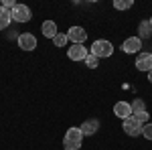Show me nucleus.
I'll list each match as a JSON object with an SVG mask.
<instances>
[{"instance_id":"obj_1","label":"nucleus","mask_w":152,"mask_h":150,"mask_svg":"<svg viewBox=\"0 0 152 150\" xmlns=\"http://www.w3.org/2000/svg\"><path fill=\"white\" fill-rule=\"evenodd\" d=\"M81 140H83V132L79 128H69L65 132L63 138V148L65 150H79L81 148Z\"/></svg>"},{"instance_id":"obj_2","label":"nucleus","mask_w":152,"mask_h":150,"mask_svg":"<svg viewBox=\"0 0 152 150\" xmlns=\"http://www.w3.org/2000/svg\"><path fill=\"white\" fill-rule=\"evenodd\" d=\"M89 53L97 59H105V57H112V53H114V45L110 43V41H95L91 49H89Z\"/></svg>"},{"instance_id":"obj_3","label":"nucleus","mask_w":152,"mask_h":150,"mask_svg":"<svg viewBox=\"0 0 152 150\" xmlns=\"http://www.w3.org/2000/svg\"><path fill=\"white\" fill-rule=\"evenodd\" d=\"M10 16L16 23H28L31 20V8L24 4H14V8L10 10Z\"/></svg>"},{"instance_id":"obj_4","label":"nucleus","mask_w":152,"mask_h":150,"mask_svg":"<svg viewBox=\"0 0 152 150\" xmlns=\"http://www.w3.org/2000/svg\"><path fill=\"white\" fill-rule=\"evenodd\" d=\"M67 39L71 41V45H83V41L87 39V31L83 26H71L67 31Z\"/></svg>"},{"instance_id":"obj_5","label":"nucleus","mask_w":152,"mask_h":150,"mask_svg":"<svg viewBox=\"0 0 152 150\" xmlns=\"http://www.w3.org/2000/svg\"><path fill=\"white\" fill-rule=\"evenodd\" d=\"M124 132H126L128 136H132V138H136V136L142 134V124L132 116V118H128V120H124Z\"/></svg>"},{"instance_id":"obj_6","label":"nucleus","mask_w":152,"mask_h":150,"mask_svg":"<svg viewBox=\"0 0 152 150\" xmlns=\"http://www.w3.org/2000/svg\"><path fill=\"white\" fill-rule=\"evenodd\" d=\"M87 55H89V51H87V47H83V45H71L67 49V57L71 61H85Z\"/></svg>"},{"instance_id":"obj_7","label":"nucleus","mask_w":152,"mask_h":150,"mask_svg":"<svg viewBox=\"0 0 152 150\" xmlns=\"http://www.w3.org/2000/svg\"><path fill=\"white\" fill-rule=\"evenodd\" d=\"M18 47L23 49V51H33L37 49V39L35 35H31V33H23V35H18Z\"/></svg>"},{"instance_id":"obj_8","label":"nucleus","mask_w":152,"mask_h":150,"mask_svg":"<svg viewBox=\"0 0 152 150\" xmlns=\"http://www.w3.org/2000/svg\"><path fill=\"white\" fill-rule=\"evenodd\" d=\"M142 49V39L140 37H130L124 41V45H122V51L124 53H140Z\"/></svg>"},{"instance_id":"obj_9","label":"nucleus","mask_w":152,"mask_h":150,"mask_svg":"<svg viewBox=\"0 0 152 150\" xmlns=\"http://www.w3.org/2000/svg\"><path fill=\"white\" fill-rule=\"evenodd\" d=\"M136 69L138 71H150L152 69V53H140L136 59Z\"/></svg>"},{"instance_id":"obj_10","label":"nucleus","mask_w":152,"mask_h":150,"mask_svg":"<svg viewBox=\"0 0 152 150\" xmlns=\"http://www.w3.org/2000/svg\"><path fill=\"white\" fill-rule=\"evenodd\" d=\"M114 114L122 120H128V118H132V105L126 104V102H118L114 105Z\"/></svg>"},{"instance_id":"obj_11","label":"nucleus","mask_w":152,"mask_h":150,"mask_svg":"<svg viewBox=\"0 0 152 150\" xmlns=\"http://www.w3.org/2000/svg\"><path fill=\"white\" fill-rule=\"evenodd\" d=\"M79 130L83 132V136H91V134H95L99 130V122L97 120H87V122H83L79 126Z\"/></svg>"},{"instance_id":"obj_12","label":"nucleus","mask_w":152,"mask_h":150,"mask_svg":"<svg viewBox=\"0 0 152 150\" xmlns=\"http://www.w3.org/2000/svg\"><path fill=\"white\" fill-rule=\"evenodd\" d=\"M41 33L47 39H55L57 37V24H55V20H45L43 26H41Z\"/></svg>"},{"instance_id":"obj_13","label":"nucleus","mask_w":152,"mask_h":150,"mask_svg":"<svg viewBox=\"0 0 152 150\" xmlns=\"http://www.w3.org/2000/svg\"><path fill=\"white\" fill-rule=\"evenodd\" d=\"M10 20H12L10 10H8L6 6H0V31L8 29V24H10Z\"/></svg>"},{"instance_id":"obj_14","label":"nucleus","mask_w":152,"mask_h":150,"mask_svg":"<svg viewBox=\"0 0 152 150\" xmlns=\"http://www.w3.org/2000/svg\"><path fill=\"white\" fill-rule=\"evenodd\" d=\"M132 4H134L132 0H114V8L116 10H128Z\"/></svg>"},{"instance_id":"obj_15","label":"nucleus","mask_w":152,"mask_h":150,"mask_svg":"<svg viewBox=\"0 0 152 150\" xmlns=\"http://www.w3.org/2000/svg\"><path fill=\"white\" fill-rule=\"evenodd\" d=\"M150 33H152V24L148 23V20H144V23H140V37H142V39L150 37Z\"/></svg>"},{"instance_id":"obj_16","label":"nucleus","mask_w":152,"mask_h":150,"mask_svg":"<svg viewBox=\"0 0 152 150\" xmlns=\"http://www.w3.org/2000/svg\"><path fill=\"white\" fill-rule=\"evenodd\" d=\"M130 105H132V116L140 114V112H146V108H144V102H142V100H134Z\"/></svg>"},{"instance_id":"obj_17","label":"nucleus","mask_w":152,"mask_h":150,"mask_svg":"<svg viewBox=\"0 0 152 150\" xmlns=\"http://www.w3.org/2000/svg\"><path fill=\"white\" fill-rule=\"evenodd\" d=\"M83 63H85V65H87L89 69H95V67L99 65V59H97V57H94V55L89 53V55L85 57V61H83Z\"/></svg>"},{"instance_id":"obj_18","label":"nucleus","mask_w":152,"mask_h":150,"mask_svg":"<svg viewBox=\"0 0 152 150\" xmlns=\"http://www.w3.org/2000/svg\"><path fill=\"white\" fill-rule=\"evenodd\" d=\"M53 43L57 47H65L67 43H69V39H67V35H63V33H57V37L53 39Z\"/></svg>"},{"instance_id":"obj_19","label":"nucleus","mask_w":152,"mask_h":150,"mask_svg":"<svg viewBox=\"0 0 152 150\" xmlns=\"http://www.w3.org/2000/svg\"><path fill=\"white\" fill-rule=\"evenodd\" d=\"M142 136L148 138V140H152V122H148L146 126H142Z\"/></svg>"},{"instance_id":"obj_20","label":"nucleus","mask_w":152,"mask_h":150,"mask_svg":"<svg viewBox=\"0 0 152 150\" xmlns=\"http://www.w3.org/2000/svg\"><path fill=\"white\" fill-rule=\"evenodd\" d=\"M134 118L140 122L142 126H146L148 124V112H140V114H134Z\"/></svg>"},{"instance_id":"obj_21","label":"nucleus","mask_w":152,"mask_h":150,"mask_svg":"<svg viewBox=\"0 0 152 150\" xmlns=\"http://www.w3.org/2000/svg\"><path fill=\"white\" fill-rule=\"evenodd\" d=\"M148 81H150V83H152V69L148 71Z\"/></svg>"},{"instance_id":"obj_22","label":"nucleus","mask_w":152,"mask_h":150,"mask_svg":"<svg viewBox=\"0 0 152 150\" xmlns=\"http://www.w3.org/2000/svg\"><path fill=\"white\" fill-rule=\"evenodd\" d=\"M148 23H150V24H152V16H150V20H148Z\"/></svg>"}]
</instances>
